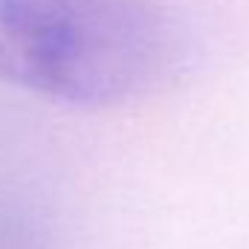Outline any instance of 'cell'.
I'll return each mask as SVG.
<instances>
[{"mask_svg": "<svg viewBox=\"0 0 249 249\" xmlns=\"http://www.w3.org/2000/svg\"><path fill=\"white\" fill-rule=\"evenodd\" d=\"M162 0H0V81L70 107H122L183 67Z\"/></svg>", "mask_w": 249, "mask_h": 249, "instance_id": "1", "label": "cell"}, {"mask_svg": "<svg viewBox=\"0 0 249 249\" xmlns=\"http://www.w3.org/2000/svg\"><path fill=\"white\" fill-rule=\"evenodd\" d=\"M0 249H47L38 217L15 200H0Z\"/></svg>", "mask_w": 249, "mask_h": 249, "instance_id": "2", "label": "cell"}]
</instances>
